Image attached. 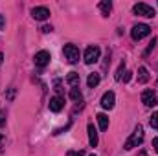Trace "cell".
Returning a JSON list of instances; mask_svg holds the SVG:
<instances>
[{
  "mask_svg": "<svg viewBox=\"0 0 158 156\" xmlns=\"http://www.w3.org/2000/svg\"><path fill=\"white\" fill-rule=\"evenodd\" d=\"M143 142V127L142 125H138L136 129H134V132L131 134V138L125 142V145H123V149H127V151H131V149H134V147H138L140 143Z\"/></svg>",
  "mask_w": 158,
  "mask_h": 156,
  "instance_id": "1",
  "label": "cell"
},
{
  "mask_svg": "<svg viewBox=\"0 0 158 156\" xmlns=\"http://www.w3.org/2000/svg\"><path fill=\"white\" fill-rule=\"evenodd\" d=\"M99 55H101L99 46H88V48L85 50L83 59H85V63H86V64H94V63H98V61H99Z\"/></svg>",
  "mask_w": 158,
  "mask_h": 156,
  "instance_id": "2",
  "label": "cell"
},
{
  "mask_svg": "<svg viewBox=\"0 0 158 156\" xmlns=\"http://www.w3.org/2000/svg\"><path fill=\"white\" fill-rule=\"evenodd\" d=\"M63 53H64V59H66L68 63H72V64H76L79 61V48L76 44H66V46L63 48Z\"/></svg>",
  "mask_w": 158,
  "mask_h": 156,
  "instance_id": "3",
  "label": "cell"
},
{
  "mask_svg": "<svg viewBox=\"0 0 158 156\" xmlns=\"http://www.w3.org/2000/svg\"><path fill=\"white\" fill-rule=\"evenodd\" d=\"M151 33V28L147 24H136L132 30H131V37L134 40H142L143 37H147Z\"/></svg>",
  "mask_w": 158,
  "mask_h": 156,
  "instance_id": "4",
  "label": "cell"
},
{
  "mask_svg": "<svg viewBox=\"0 0 158 156\" xmlns=\"http://www.w3.org/2000/svg\"><path fill=\"white\" fill-rule=\"evenodd\" d=\"M132 11H134L136 15H142V17H147V18H153V17L156 15V13H155V9H153L151 6L143 4V2H140V4H134Z\"/></svg>",
  "mask_w": 158,
  "mask_h": 156,
  "instance_id": "5",
  "label": "cell"
},
{
  "mask_svg": "<svg viewBox=\"0 0 158 156\" xmlns=\"http://www.w3.org/2000/svg\"><path fill=\"white\" fill-rule=\"evenodd\" d=\"M50 59H52V55H50V51H46V50L37 51V53H35V57H33L35 66H39V68H44V66L50 63Z\"/></svg>",
  "mask_w": 158,
  "mask_h": 156,
  "instance_id": "6",
  "label": "cell"
},
{
  "mask_svg": "<svg viewBox=\"0 0 158 156\" xmlns=\"http://www.w3.org/2000/svg\"><path fill=\"white\" fill-rule=\"evenodd\" d=\"M142 103H143L145 107H155V105L158 103L156 94H155L153 90H145V92L142 94Z\"/></svg>",
  "mask_w": 158,
  "mask_h": 156,
  "instance_id": "7",
  "label": "cell"
},
{
  "mask_svg": "<svg viewBox=\"0 0 158 156\" xmlns=\"http://www.w3.org/2000/svg\"><path fill=\"white\" fill-rule=\"evenodd\" d=\"M31 17H33L35 20H46V18L50 17V9H48V7H44V6L33 7V9H31Z\"/></svg>",
  "mask_w": 158,
  "mask_h": 156,
  "instance_id": "8",
  "label": "cell"
},
{
  "mask_svg": "<svg viewBox=\"0 0 158 156\" xmlns=\"http://www.w3.org/2000/svg\"><path fill=\"white\" fill-rule=\"evenodd\" d=\"M114 101H116L114 92H105V94H103V97H101V107H103V109H107V110H110V109L114 107Z\"/></svg>",
  "mask_w": 158,
  "mask_h": 156,
  "instance_id": "9",
  "label": "cell"
},
{
  "mask_svg": "<svg viewBox=\"0 0 158 156\" xmlns=\"http://www.w3.org/2000/svg\"><path fill=\"white\" fill-rule=\"evenodd\" d=\"M48 107H50V110H52V112H61V110H63V107H64V99H63L61 96H55V97H52V99H50Z\"/></svg>",
  "mask_w": 158,
  "mask_h": 156,
  "instance_id": "10",
  "label": "cell"
},
{
  "mask_svg": "<svg viewBox=\"0 0 158 156\" xmlns=\"http://www.w3.org/2000/svg\"><path fill=\"white\" fill-rule=\"evenodd\" d=\"M86 130H88V142H90V145L96 147L98 142H99V140H98V130H96V127H94L92 123H88V129H86Z\"/></svg>",
  "mask_w": 158,
  "mask_h": 156,
  "instance_id": "11",
  "label": "cell"
},
{
  "mask_svg": "<svg viewBox=\"0 0 158 156\" xmlns=\"http://www.w3.org/2000/svg\"><path fill=\"white\" fill-rule=\"evenodd\" d=\"M66 83L72 86V88H79V74L77 72H70L66 76Z\"/></svg>",
  "mask_w": 158,
  "mask_h": 156,
  "instance_id": "12",
  "label": "cell"
},
{
  "mask_svg": "<svg viewBox=\"0 0 158 156\" xmlns=\"http://www.w3.org/2000/svg\"><path fill=\"white\" fill-rule=\"evenodd\" d=\"M99 9H101L103 17H109V13H110V9H112V2H110V0H103V2H99Z\"/></svg>",
  "mask_w": 158,
  "mask_h": 156,
  "instance_id": "13",
  "label": "cell"
},
{
  "mask_svg": "<svg viewBox=\"0 0 158 156\" xmlns=\"http://www.w3.org/2000/svg\"><path fill=\"white\" fill-rule=\"evenodd\" d=\"M96 117H98V123H99V129H101V130H107V129H109V116L101 112V114H98Z\"/></svg>",
  "mask_w": 158,
  "mask_h": 156,
  "instance_id": "14",
  "label": "cell"
},
{
  "mask_svg": "<svg viewBox=\"0 0 158 156\" xmlns=\"http://www.w3.org/2000/svg\"><path fill=\"white\" fill-rule=\"evenodd\" d=\"M147 81H149V72H147V68H145V66L138 68V83H147Z\"/></svg>",
  "mask_w": 158,
  "mask_h": 156,
  "instance_id": "15",
  "label": "cell"
},
{
  "mask_svg": "<svg viewBox=\"0 0 158 156\" xmlns=\"http://www.w3.org/2000/svg\"><path fill=\"white\" fill-rule=\"evenodd\" d=\"M86 84H88L90 88H96V86L99 84V74H90L88 79H86Z\"/></svg>",
  "mask_w": 158,
  "mask_h": 156,
  "instance_id": "16",
  "label": "cell"
},
{
  "mask_svg": "<svg viewBox=\"0 0 158 156\" xmlns=\"http://www.w3.org/2000/svg\"><path fill=\"white\" fill-rule=\"evenodd\" d=\"M70 99L72 101H81L83 99V94L79 88H70Z\"/></svg>",
  "mask_w": 158,
  "mask_h": 156,
  "instance_id": "17",
  "label": "cell"
},
{
  "mask_svg": "<svg viewBox=\"0 0 158 156\" xmlns=\"http://www.w3.org/2000/svg\"><path fill=\"white\" fill-rule=\"evenodd\" d=\"M149 123H151V127H153L155 130H158V112H155V114L151 116V119H149Z\"/></svg>",
  "mask_w": 158,
  "mask_h": 156,
  "instance_id": "18",
  "label": "cell"
},
{
  "mask_svg": "<svg viewBox=\"0 0 158 156\" xmlns=\"http://www.w3.org/2000/svg\"><path fill=\"white\" fill-rule=\"evenodd\" d=\"M66 156H85V151L83 149H79V151H68Z\"/></svg>",
  "mask_w": 158,
  "mask_h": 156,
  "instance_id": "19",
  "label": "cell"
},
{
  "mask_svg": "<svg viewBox=\"0 0 158 156\" xmlns=\"http://www.w3.org/2000/svg\"><path fill=\"white\" fill-rule=\"evenodd\" d=\"M155 44H156V39H153V40H151V42H149V48H147V50H145V55H147V53H151V51H153V48H155Z\"/></svg>",
  "mask_w": 158,
  "mask_h": 156,
  "instance_id": "20",
  "label": "cell"
},
{
  "mask_svg": "<svg viewBox=\"0 0 158 156\" xmlns=\"http://www.w3.org/2000/svg\"><path fill=\"white\" fill-rule=\"evenodd\" d=\"M123 68H125V63H121V64H119V68H118V72H116V79H121V72H123Z\"/></svg>",
  "mask_w": 158,
  "mask_h": 156,
  "instance_id": "21",
  "label": "cell"
},
{
  "mask_svg": "<svg viewBox=\"0 0 158 156\" xmlns=\"http://www.w3.org/2000/svg\"><path fill=\"white\" fill-rule=\"evenodd\" d=\"M55 92H59V94L63 92V88H61V81H59V79L55 81Z\"/></svg>",
  "mask_w": 158,
  "mask_h": 156,
  "instance_id": "22",
  "label": "cell"
},
{
  "mask_svg": "<svg viewBox=\"0 0 158 156\" xmlns=\"http://www.w3.org/2000/svg\"><path fill=\"white\" fill-rule=\"evenodd\" d=\"M131 77H132V72H125V77H123V81L127 83V81H131Z\"/></svg>",
  "mask_w": 158,
  "mask_h": 156,
  "instance_id": "23",
  "label": "cell"
},
{
  "mask_svg": "<svg viewBox=\"0 0 158 156\" xmlns=\"http://www.w3.org/2000/svg\"><path fill=\"white\" fill-rule=\"evenodd\" d=\"M13 96H15V88H9V92H7V99H13Z\"/></svg>",
  "mask_w": 158,
  "mask_h": 156,
  "instance_id": "24",
  "label": "cell"
},
{
  "mask_svg": "<svg viewBox=\"0 0 158 156\" xmlns=\"http://www.w3.org/2000/svg\"><path fill=\"white\" fill-rule=\"evenodd\" d=\"M40 30H42V31H44V33H50V31H52V26H42V28H40Z\"/></svg>",
  "mask_w": 158,
  "mask_h": 156,
  "instance_id": "25",
  "label": "cell"
},
{
  "mask_svg": "<svg viewBox=\"0 0 158 156\" xmlns=\"http://www.w3.org/2000/svg\"><path fill=\"white\" fill-rule=\"evenodd\" d=\"M153 149L158 153V138H155V140H153Z\"/></svg>",
  "mask_w": 158,
  "mask_h": 156,
  "instance_id": "26",
  "label": "cell"
},
{
  "mask_svg": "<svg viewBox=\"0 0 158 156\" xmlns=\"http://www.w3.org/2000/svg\"><path fill=\"white\" fill-rule=\"evenodd\" d=\"M4 24H6V22H4V17H2V15H0V30H2V28H4Z\"/></svg>",
  "mask_w": 158,
  "mask_h": 156,
  "instance_id": "27",
  "label": "cell"
},
{
  "mask_svg": "<svg viewBox=\"0 0 158 156\" xmlns=\"http://www.w3.org/2000/svg\"><path fill=\"white\" fill-rule=\"evenodd\" d=\"M2 63H4V55L0 53V64H2Z\"/></svg>",
  "mask_w": 158,
  "mask_h": 156,
  "instance_id": "28",
  "label": "cell"
},
{
  "mask_svg": "<svg viewBox=\"0 0 158 156\" xmlns=\"http://www.w3.org/2000/svg\"><path fill=\"white\" fill-rule=\"evenodd\" d=\"M140 156H147V154H145V153H140Z\"/></svg>",
  "mask_w": 158,
  "mask_h": 156,
  "instance_id": "29",
  "label": "cell"
},
{
  "mask_svg": "<svg viewBox=\"0 0 158 156\" xmlns=\"http://www.w3.org/2000/svg\"><path fill=\"white\" fill-rule=\"evenodd\" d=\"M0 142H2V134H0Z\"/></svg>",
  "mask_w": 158,
  "mask_h": 156,
  "instance_id": "30",
  "label": "cell"
},
{
  "mask_svg": "<svg viewBox=\"0 0 158 156\" xmlns=\"http://www.w3.org/2000/svg\"><path fill=\"white\" fill-rule=\"evenodd\" d=\"M90 156H96V154H90Z\"/></svg>",
  "mask_w": 158,
  "mask_h": 156,
  "instance_id": "31",
  "label": "cell"
}]
</instances>
